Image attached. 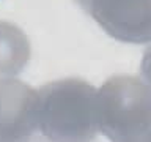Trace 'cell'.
Returning <instances> with one entry per match:
<instances>
[{
	"instance_id": "cell-6",
	"label": "cell",
	"mask_w": 151,
	"mask_h": 142,
	"mask_svg": "<svg viewBox=\"0 0 151 142\" xmlns=\"http://www.w3.org/2000/svg\"><path fill=\"white\" fill-rule=\"evenodd\" d=\"M142 71H143V76H145L146 82H148L150 87H151V49L146 52V55H145L143 68H142Z\"/></svg>"
},
{
	"instance_id": "cell-5",
	"label": "cell",
	"mask_w": 151,
	"mask_h": 142,
	"mask_svg": "<svg viewBox=\"0 0 151 142\" xmlns=\"http://www.w3.org/2000/svg\"><path fill=\"white\" fill-rule=\"evenodd\" d=\"M116 142H151V122L143 128L129 133Z\"/></svg>"
},
{
	"instance_id": "cell-2",
	"label": "cell",
	"mask_w": 151,
	"mask_h": 142,
	"mask_svg": "<svg viewBox=\"0 0 151 142\" xmlns=\"http://www.w3.org/2000/svg\"><path fill=\"white\" fill-rule=\"evenodd\" d=\"M101 131L113 142L151 122V92L134 78H115L101 88L96 101Z\"/></svg>"
},
{
	"instance_id": "cell-3",
	"label": "cell",
	"mask_w": 151,
	"mask_h": 142,
	"mask_svg": "<svg viewBox=\"0 0 151 142\" xmlns=\"http://www.w3.org/2000/svg\"><path fill=\"white\" fill-rule=\"evenodd\" d=\"M36 122L32 90L19 82H0V142H27Z\"/></svg>"
},
{
	"instance_id": "cell-4",
	"label": "cell",
	"mask_w": 151,
	"mask_h": 142,
	"mask_svg": "<svg viewBox=\"0 0 151 142\" xmlns=\"http://www.w3.org/2000/svg\"><path fill=\"white\" fill-rule=\"evenodd\" d=\"M94 8L115 36L135 43L151 38V0H94Z\"/></svg>"
},
{
	"instance_id": "cell-1",
	"label": "cell",
	"mask_w": 151,
	"mask_h": 142,
	"mask_svg": "<svg viewBox=\"0 0 151 142\" xmlns=\"http://www.w3.org/2000/svg\"><path fill=\"white\" fill-rule=\"evenodd\" d=\"M42 131L55 142H85L96 136L94 90L85 82L66 80L42 90L38 103Z\"/></svg>"
}]
</instances>
